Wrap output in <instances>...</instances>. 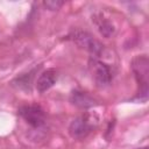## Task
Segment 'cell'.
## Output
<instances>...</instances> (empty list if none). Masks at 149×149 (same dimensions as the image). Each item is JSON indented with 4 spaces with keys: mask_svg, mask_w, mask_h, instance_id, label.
Listing matches in <instances>:
<instances>
[{
    "mask_svg": "<svg viewBox=\"0 0 149 149\" xmlns=\"http://www.w3.org/2000/svg\"><path fill=\"white\" fill-rule=\"evenodd\" d=\"M132 71L137 83V94L136 99L140 101H146L148 98V84H149V61L146 55L136 56L133 58L130 64Z\"/></svg>",
    "mask_w": 149,
    "mask_h": 149,
    "instance_id": "cell-1",
    "label": "cell"
},
{
    "mask_svg": "<svg viewBox=\"0 0 149 149\" xmlns=\"http://www.w3.org/2000/svg\"><path fill=\"white\" fill-rule=\"evenodd\" d=\"M66 40L72 41L79 48L88 51L91 54V57L99 58L104 54V50H105V45L100 41H98L91 33L83 30V29L72 30L66 36Z\"/></svg>",
    "mask_w": 149,
    "mask_h": 149,
    "instance_id": "cell-2",
    "label": "cell"
},
{
    "mask_svg": "<svg viewBox=\"0 0 149 149\" xmlns=\"http://www.w3.org/2000/svg\"><path fill=\"white\" fill-rule=\"evenodd\" d=\"M99 122V118L93 113H83L78 116H76L69 125V134L72 139L81 140L87 137L93 129L97 128Z\"/></svg>",
    "mask_w": 149,
    "mask_h": 149,
    "instance_id": "cell-3",
    "label": "cell"
},
{
    "mask_svg": "<svg viewBox=\"0 0 149 149\" xmlns=\"http://www.w3.org/2000/svg\"><path fill=\"white\" fill-rule=\"evenodd\" d=\"M88 69L92 73V77L95 81V84L100 87L107 86L111 84L114 77V70L113 68L105 63L104 61L97 58V57H90L88 59Z\"/></svg>",
    "mask_w": 149,
    "mask_h": 149,
    "instance_id": "cell-4",
    "label": "cell"
},
{
    "mask_svg": "<svg viewBox=\"0 0 149 149\" xmlns=\"http://www.w3.org/2000/svg\"><path fill=\"white\" fill-rule=\"evenodd\" d=\"M17 114L33 128H41L45 123V112L37 104H27L17 108Z\"/></svg>",
    "mask_w": 149,
    "mask_h": 149,
    "instance_id": "cell-5",
    "label": "cell"
},
{
    "mask_svg": "<svg viewBox=\"0 0 149 149\" xmlns=\"http://www.w3.org/2000/svg\"><path fill=\"white\" fill-rule=\"evenodd\" d=\"M58 79V72L56 69H47L43 72H41V74L37 77L36 81H35V87L40 93H43L45 91H48L49 88H51L56 81Z\"/></svg>",
    "mask_w": 149,
    "mask_h": 149,
    "instance_id": "cell-6",
    "label": "cell"
},
{
    "mask_svg": "<svg viewBox=\"0 0 149 149\" xmlns=\"http://www.w3.org/2000/svg\"><path fill=\"white\" fill-rule=\"evenodd\" d=\"M69 100L73 106L78 108H91L97 105L95 98H93L90 93L79 88H74L71 91Z\"/></svg>",
    "mask_w": 149,
    "mask_h": 149,
    "instance_id": "cell-7",
    "label": "cell"
},
{
    "mask_svg": "<svg viewBox=\"0 0 149 149\" xmlns=\"http://www.w3.org/2000/svg\"><path fill=\"white\" fill-rule=\"evenodd\" d=\"M92 22L101 36L109 38V37H112V35H114V33H115L114 24L106 16H104L101 13L93 14L92 15Z\"/></svg>",
    "mask_w": 149,
    "mask_h": 149,
    "instance_id": "cell-8",
    "label": "cell"
},
{
    "mask_svg": "<svg viewBox=\"0 0 149 149\" xmlns=\"http://www.w3.org/2000/svg\"><path fill=\"white\" fill-rule=\"evenodd\" d=\"M38 70V68H35L33 70H30L27 73H21L19 76H16L13 80H12V86L22 90V91H30L31 90V84H33V79L34 76L36 73V71Z\"/></svg>",
    "mask_w": 149,
    "mask_h": 149,
    "instance_id": "cell-9",
    "label": "cell"
},
{
    "mask_svg": "<svg viewBox=\"0 0 149 149\" xmlns=\"http://www.w3.org/2000/svg\"><path fill=\"white\" fill-rule=\"evenodd\" d=\"M64 5V1H59V0H48V1H43V6L49 9V10H57L59 9L62 6Z\"/></svg>",
    "mask_w": 149,
    "mask_h": 149,
    "instance_id": "cell-10",
    "label": "cell"
},
{
    "mask_svg": "<svg viewBox=\"0 0 149 149\" xmlns=\"http://www.w3.org/2000/svg\"><path fill=\"white\" fill-rule=\"evenodd\" d=\"M137 149H148V147H142V148H137Z\"/></svg>",
    "mask_w": 149,
    "mask_h": 149,
    "instance_id": "cell-11",
    "label": "cell"
}]
</instances>
